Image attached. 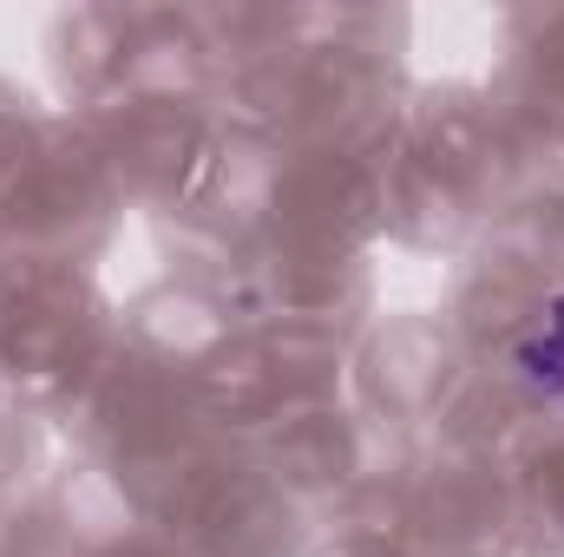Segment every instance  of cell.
<instances>
[{
	"label": "cell",
	"mask_w": 564,
	"mask_h": 557,
	"mask_svg": "<svg viewBox=\"0 0 564 557\" xmlns=\"http://www.w3.org/2000/svg\"><path fill=\"white\" fill-rule=\"evenodd\" d=\"M519 374H525L539 394L564 401V302H552V308L539 315V328L519 341Z\"/></svg>",
	"instance_id": "cell-1"
}]
</instances>
